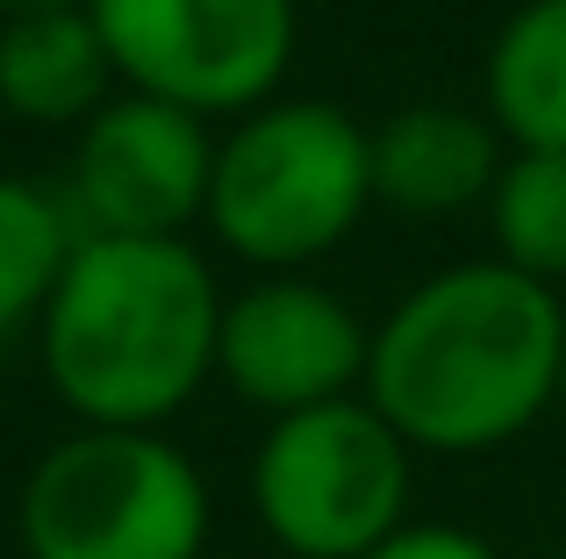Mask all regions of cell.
Masks as SVG:
<instances>
[{"label":"cell","mask_w":566,"mask_h":559,"mask_svg":"<svg viewBox=\"0 0 566 559\" xmlns=\"http://www.w3.org/2000/svg\"><path fill=\"white\" fill-rule=\"evenodd\" d=\"M559 409H566V359H559Z\"/></svg>","instance_id":"cell-16"},{"label":"cell","mask_w":566,"mask_h":559,"mask_svg":"<svg viewBox=\"0 0 566 559\" xmlns=\"http://www.w3.org/2000/svg\"><path fill=\"white\" fill-rule=\"evenodd\" d=\"M366 351H374V330L352 316V302L302 273H265L259 287L222 302L216 373L230 380L237 402L265 409L273 423L359 394Z\"/></svg>","instance_id":"cell-8"},{"label":"cell","mask_w":566,"mask_h":559,"mask_svg":"<svg viewBox=\"0 0 566 559\" xmlns=\"http://www.w3.org/2000/svg\"><path fill=\"white\" fill-rule=\"evenodd\" d=\"M409 460L366 394L280 416L251 452V517L294 559H366L409 531Z\"/></svg>","instance_id":"cell-5"},{"label":"cell","mask_w":566,"mask_h":559,"mask_svg":"<svg viewBox=\"0 0 566 559\" xmlns=\"http://www.w3.org/2000/svg\"><path fill=\"white\" fill-rule=\"evenodd\" d=\"M545 559H566V546H559V552H545Z\"/></svg>","instance_id":"cell-17"},{"label":"cell","mask_w":566,"mask_h":559,"mask_svg":"<svg viewBox=\"0 0 566 559\" xmlns=\"http://www.w3.org/2000/svg\"><path fill=\"white\" fill-rule=\"evenodd\" d=\"M566 308L502 259L430 273L374 323L366 402L409 452H502L559 402Z\"/></svg>","instance_id":"cell-1"},{"label":"cell","mask_w":566,"mask_h":559,"mask_svg":"<svg viewBox=\"0 0 566 559\" xmlns=\"http://www.w3.org/2000/svg\"><path fill=\"white\" fill-rule=\"evenodd\" d=\"M495 259L524 280H566V151H510L488 194Z\"/></svg>","instance_id":"cell-13"},{"label":"cell","mask_w":566,"mask_h":559,"mask_svg":"<svg viewBox=\"0 0 566 559\" xmlns=\"http://www.w3.org/2000/svg\"><path fill=\"white\" fill-rule=\"evenodd\" d=\"M366 137H374V201L401 215H459L502 180V129L488 123V108L416 101Z\"/></svg>","instance_id":"cell-9"},{"label":"cell","mask_w":566,"mask_h":559,"mask_svg":"<svg viewBox=\"0 0 566 559\" xmlns=\"http://www.w3.org/2000/svg\"><path fill=\"white\" fill-rule=\"evenodd\" d=\"M80 244L86 238L72 223L65 194L0 172V330H22V323H36L51 308Z\"/></svg>","instance_id":"cell-12"},{"label":"cell","mask_w":566,"mask_h":559,"mask_svg":"<svg viewBox=\"0 0 566 559\" xmlns=\"http://www.w3.org/2000/svg\"><path fill=\"white\" fill-rule=\"evenodd\" d=\"M108 43L86 8L0 22V108L22 123H94L108 108Z\"/></svg>","instance_id":"cell-10"},{"label":"cell","mask_w":566,"mask_h":559,"mask_svg":"<svg viewBox=\"0 0 566 559\" xmlns=\"http://www.w3.org/2000/svg\"><path fill=\"white\" fill-rule=\"evenodd\" d=\"M488 123L516 151H566V0H524L495 29Z\"/></svg>","instance_id":"cell-11"},{"label":"cell","mask_w":566,"mask_h":559,"mask_svg":"<svg viewBox=\"0 0 566 559\" xmlns=\"http://www.w3.org/2000/svg\"><path fill=\"white\" fill-rule=\"evenodd\" d=\"M14 531L29 559H201L208 481L166 431H72L29 466Z\"/></svg>","instance_id":"cell-4"},{"label":"cell","mask_w":566,"mask_h":559,"mask_svg":"<svg viewBox=\"0 0 566 559\" xmlns=\"http://www.w3.org/2000/svg\"><path fill=\"white\" fill-rule=\"evenodd\" d=\"M374 201V137L331 101H265L216 144L208 215L244 266L302 273L359 230Z\"/></svg>","instance_id":"cell-3"},{"label":"cell","mask_w":566,"mask_h":559,"mask_svg":"<svg viewBox=\"0 0 566 559\" xmlns=\"http://www.w3.org/2000/svg\"><path fill=\"white\" fill-rule=\"evenodd\" d=\"M366 559H502L488 538H473V531H459V524H409V531H395L380 552H366Z\"/></svg>","instance_id":"cell-14"},{"label":"cell","mask_w":566,"mask_h":559,"mask_svg":"<svg viewBox=\"0 0 566 559\" xmlns=\"http://www.w3.org/2000/svg\"><path fill=\"white\" fill-rule=\"evenodd\" d=\"M208 180L216 137L201 115L123 94L94 123H80L65 209L80 238H180L193 215H208Z\"/></svg>","instance_id":"cell-7"},{"label":"cell","mask_w":566,"mask_h":559,"mask_svg":"<svg viewBox=\"0 0 566 559\" xmlns=\"http://www.w3.org/2000/svg\"><path fill=\"white\" fill-rule=\"evenodd\" d=\"M222 294L187 238H86L36 316L51 394L86 431H158L216 373Z\"/></svg>","instance_id":"cell-2"},{"label":"cell","mask_w":566,"mask_h":559,"mask_svg":"<svg viewBox=\"0 0 566 559\" xmlns=\"http://www.w3.org/2000/svg\"><path fill=\"white\" fill-rule=\"evenodd\" d=\"M115 80L187 115H251L294 65V0H86Z\"/></svg>","instance_id":"cell-6"},{"label":"cell","mask_w":566,"mask_h":559,"mask_svg":"<svg viewBox=\"0 0 566 559\" xmlns=\"http://www.w3.org/2000/svg\"><path fill=\"white\" fill-rule=\"evenodd\" d=\"M57 8H86V0H0V14H57Z\"/></svg>","instance_id":"cell-15"}]
</instances>
